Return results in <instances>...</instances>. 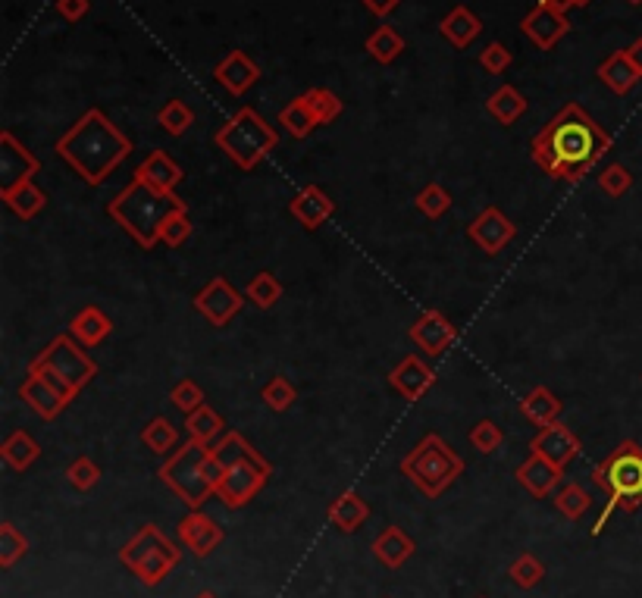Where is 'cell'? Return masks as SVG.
Segmentation results:
<instances>
[{
  "label": "cell",
  "instance_id": "6da1fadb",
  "mask_svg": "<svg viewBox=\"0 0 642 598\" xmlns=\"http://www.w3.org/2000/svg\"><path fill=\"white\" fill-rule=\"evenodd\" d=\"M608 151L611 135L580 104L561 107L536 132L530 145V154L542 166V173L561 182H580Z\"/></svg>",
  "mask_w": 642,
  "mask_h": 598
},
{
  "label": "cell",
  "instance_id": "7a4b0ae2",
  "mask_svg": "<svg viewBox=\"0 0 642 598\" xmlns=\"http://www.w3.org/2000/svg\"><path fill=\"white\" fill-rule=\"evenodd\" d=\"M57 154L88 185H101L132 154V138H126L120 126H113L107 113L88 110L76 126L60 135Z\"/></svg>",
  "mask_w": 642,
  "mask_h": 598
},
{
  "label": "cell",
  "instance_id": "3957f363",
  "mask_svg": "<svg viewBox=\"0 0 642 598\" xmlns=\"http://www.w3.org/2000/svg\"><path fill=\"white\" fill-rule=\"evenodd\" d=\"M107 213L116 226H123L141 248L160 245L163 226L170 223L176 213H188V204L176 191H157L141 179H132L120 195L107 204Z\"/></svg>",
  "mask_w": 642,
  "mask_h": 598
},
{
  "label": "cell",
  "instance_id": "277c9868",
  "mask_svg": "<svg viewBox=\"0 0 642 598\" xmlns=\"http://www.w3.org/2000/svg\"><path fill=\"white\" fill-rule=\"evenodd\" d=\"M220 476H223V467L213 461L210 445H204L198 439L182 442L160 467L163 486L170 489L179 501H185L192 511H201L204 501L210 495H217Z\"/></svg>",
  "mask_w": 642,
  "mask_h": 598
},
{
  "label": "cell",
  "instance_id": "5b68a950",
  "mask_svg": "<svg viewBox=\"0 0 642 598\" xmlns=\"http://www.w3.org/2000/svg\"><path fill=\"white\" fill-rule=\"evenodd\" d=\"M592 486L608 492V505L592 526V536H599L617 508L633 514L642 505V445L633 439L617 445L602 464L592 467Z\"/></svg>",
  "mask_w": 642,
  "mask_h": 598
},
{
  "label": "cell",
  "instance_id": "8992f818",
  "mask_svg": "<svg viewBox=\"0 0 642 598\" xmlns=\"http://www.w3.org/2000/svg\"><path fill=\"white\" fill-rule=\"evenodd\" d=\"M213 141L239 170H254L276 151L279 135L257 110L242 107L226 119V126L217 129Z\"/></svg>",
  "mask_w": 642,
  "mask_h": 598
},
{
  "label": "cell",
  "instance_id": "52a82bcc",
  "mask_svg": "<svg viewBox=\"0 0 642 598\" xmlns=\"http://www.w3.org/2000/svg\"><path fill=\"white\" fill-rule=\"evenodd\" d=\"M401 473L408 476L426 498H439L464 473V458L455 448H448L442 436L430 433L401 461Z\"/></svg>",
  "mask_w": 642,
  "mask_h": 598
},
{
  "label": "cell",
  "instance_id": "ba28073f",
  "mask_svg": "<svg viewBox=\"0 0 642 598\" xmlns=\"http://www.w3.org/2000/svg\"><path fill=\"white\" fill-rule=\"evenodd\" d=\"M29 373L44 376L66 401H76V395L94 379V373H98V364L69 336H57L29 364Z\"/></svg>",
  "mask_w": 642,
  "mask_h": 598
},
{
  "label": "cell",
  "instance_id": "9c48e42d",
  "mask_svg": "<svg viewBox=\"0 0 642 598\" xmlns=\"http://www.w3.org/2000/svg\"><path fill=\"white\" fill-rule=\"evenodd\" d=\"M120 564L129 567L145 586H160L170 577V570L179 564V548L166 539L157 526H141L120 548Z\"/></svg>",
  "mask_w": 642,
  "mask_h": 598
},
{
  "label": "cell",
  "instance_id": "30bf717a",
  "mask_svg": "<svg viewBox=\"0 0 642 598\" xmlns=\"http://www.w3.org/2000/svg\"><path fill=\"white\" fill-rule=\"evenodd\" d=\"M270 480V461H242L229 470H223L220 483H217V498L226 508H245L248 501L267 486Z\"/></svg>",
  "mask_w": 642,
  "mask_h": 598
},
{
  "label": "cell",
  "instance_id": "8fae6325",
  "mask_svg": "<svg viewBox=\"0 0 642 598\" xmlns=\"http://www.w3.org/2000/svg\"><path fill=\"white\" fill-rule=\"evenodd\" d=\"M38 170L41 160L26 145H19L13 132H0V195H10L13 188L32 182Z\"/></svg>",
  "mask_w": 642,
  "mask_h": 598
},
{
  "label": "cell",
  "instance_id": "7c38bea8",
  "mask_svg": "<svg viewBox=\"0 0 642 598\" xmlns=\"http://www.w3.org/2000/svg\"><path fill=\"white\" fill-rule=\"evenodd\" d=\"M242 307H245L242 292L223 276H213L204 289L195 295V310L210 326H226L232 317H239Z\"/></svg>",
  "mask_w": 642,
  "mask_h": 598
},
{
  "label": "cell",
  "instance_id": "4fadbf2b",
  "mask_svg": "<svg viewBox=\"0 0 642 598\" xmlns=\"http://www.w3.org/2000/svg\"><path fill=\"white\" fill-rule=\"evenodd\" d=\"M514 235H517V226L498 207H486L480 217L467 226V238L486 254H498L502 248H508L514 242Z\"/></svg>",
  "mask_w": 642,
  "mask_h": 598
},
{
  "label": "cell",
  "instance_id": "5bb4252c",
  "mask_svg": "<svg viewBox=\"0 0 642 598\" xmlns=\"http://www.w3.org/2000/svg\"><path fill=\"white\" fill-rule=\"evenodd\" d=\"M533 454H542L545 461H552L555 467H567L570 461L580 454V439L570 426H564L561 420L552 426H542L539 433L530 442Z\"/></svg>",
  "mask_w": 642,
  "mask_h": 598
},
{
  "label": "cell",
  "instance_id": "9a60e30c",
  "mask_svg": "<svg viewBox=\"0 0 642 598\" xmlns=\"http://www.w3.org/2000/svg\"><path fill=\"white\" fill-rule=\"evenodd\" d=\"M455 339H458V329L451 326V320L442 314V310H423L417 323L411 326V342L430 357L445 354Z\"/></svg>",
  "mask_w": 642,
  "mask_h": 598
},
{
  "label": "cell",
  "instance_id": "2e32d148",
  "mask_svg": "<svg viewBox=\"0 0 642 598\" xmlns=\"http://www.w3.org/2000/svg\"><path fill=\"white\" fill-rule=\"evenodd\" d=\"M179 539L192 555L207 558L223 542V526L204 511H188L179 520Z\"/></svg>",
  "mask_w": 642,
  "mask_h": 598
},
{
  "label": "cell",
  "instance_id": "e0dca14e",
  "mask_svg": "<svg viewBox=\"0 0 642 598\" xmlns=\"http://www.w3.org/2000/svg\"><path fill=\"white\" fill-rule=\"evenodd\" d=\"M570 29V22L561 10H552V7H545L539 4L530 16H523L520 22V32L527 35L539 51H552V47L567 35Z\"/></svg>",
  "mask_w": 642,
  "mask_h": 598
},
{
  "label": "cell",
  "instance_id": "ac0fdd59",
  "mask_svg": "<svg viewBox=\"0 0 642 598\" xmlns=\"http://www.w3.org/2000/svg\"><path fill=\"white\" fill-rule=\"evenodd\" d=\"M389 386L401 395V398H408V401H420L426 392H430L436 386V373L433 367H426L417 354H408L401 364L392 367L389 373Z\"/></svg>",
  "mask_w": 642,
  "mask_h": 598
},
{
  "label": "cell",
  "instance_id": "d6986e66",
  "mask_svg": "<svg viewBox=\"0 0 642 598\" xmlns=\"http://www.w3.org/2000/svg\"><path fill=\"white\" fill-rule=\"evenodd\" d=\"M514 476H517V483L527 489L533 498H549L558 489V483L564 480V467H555L552 461H545L542 454L530 451V458L517 467Z\"/></svg>",
  "mask_w": 642,
  "mask_h": 598
},
{
  "label": "cell",
  "instance_id": "ffe728a7",
  "mask_svg": "<svg viewBox=\"0 0 642 598\" xmlns=\"http://www.w3.org/2000/svg\"><path fill=\"white\" fill-rule=\"evenodd\" d=\"M19 398L29 404V408L41 417V420H57L66 411V398L38 373H29L19 386Z\"/></svg>",
  "mask_w": 642,
  "mask_h": 598
},
{
  "label": "cell",
  "instance_id": "44dd1931",
  "mask_svg": "<svg viewBox=\"0 0 642 598\" xmlns=\"http://www.w3.org/2000/svg\"><path fill=\"white\" fill-rule=\"evenodd\" d=\"M332 210H336V204H332V198L326 195L323 188H317V185L301 188L298 195L289 201V213L304 229H311V232L320 229L332 217Z\"/></svg>",
  "mask_w": 642,
  "mask_h": 598
},
{
  "label": "cell",
  "instance_id": "7402d4cb",
  "mask_svg": "<svg viewBox=\"0 0 642 598\" xmlns=\"http://www.w3.org/2000/svg\"><path fill=\"white\" fill-rule=\"evenodd\" d=\"M213 76H217V82L229 91V94H245L257 79H260V66L242 54V51H232L223 63H217V69H213Z\"/></svg>",
  "mask_w": 642,
  "mask_h": 598
},
{
  "label": "cell",
  "instance_id": "603a6c76",
  "mask_svg": "<svg viewBox=\"0 0 642 598\" xmlns=\"http://www.w3.org/2000/svg\"><path fill=\"white\" fill-rule=\"evenodd\" d=\"M135 179H141V182L157 188V191H176V185L185 179V173L166 151H151L145 160L138 163Z\"/></svg>",
  "mask_w": 642,
  "mask_h": 598
},
{
  "label": "cell",
  "instance_id": "cb8c5ba5",
  "mask_svg": "<svg viewBox=\"0 0 642 598\" xmlns=\"http://www.w3.org/2000/svg\"><path fill=\"white\" fill-rule=\"evenodd\" d=\"M414 552H417V545L408 533L401 530V526H386V530L373 539V555L389 570H398L401 564H408Z\"/></svg>",
  "mask_w": 642,
  "mask_h": 598
},
{
  "label": "cell",
  "instance_id": "d4e9b609",
  "mask_svg": "<svg viewBox=\"0 0 642 598\" xmlns=\"http://www.w3.org/2000/svg\"><path fill=\"white\" fill-rule=\"evenodd\" d=\"M69 332L76 336V342H82L85 348H98L110 332H113V320L104 314L101 307H82L79 314L73 317V323H69Z\"/></svg>",
  "mask_w": 642,
  "mask_h": 598
},
{
  "label": "cell",
  "instance_id": "484cf974",
  "mask_svg": "<svg viewBox=\"0 0 642 598\" xmlns=\"http://www.w3.org/2000/svg\"><path fill=\"white\" fill-rule=\"evenodd\" d=\"M370 517V508H367V501L358 495V492H342L336 501L329 505V523L336 526V530L342 533H354V530H361V526L367 523Z\"/></svg>",
  "mask_w": 642,
  "mask_h": 598
},
{
  "label": "cell",
  "instance_id": "4316f807",
  "mask_svg": "<svg viewBox=\"0 0 642 598\" xmlns=\"http://www.w3.org/2000/svg\"><path fill=\"white\" fill-rule=\"evenodd\" d=\"M561 411H564V401L552 389H545V386H536L527 398L520 401V414L527 417L530 423H536V426L558 423Z\"/></svg>",
  "mask_w": 642,
  "mask_h": 598
},
{
  "label": "cell",
  "instance_id": "83f0119b",
  "mask_svg": "<svg viewBox=\"0 0 642 598\" xmlns=\"http://www.w3.org/2000/svg\"><path fill=\"white\" fill-rule=\"evenodd\" d=\"M439 32H442V38H445L451 47H458V51H464V47L483 32V22H480V16H473L467 7H455V10H451V13L442 19Z\"/></svg>",
  "mask_w": 642,
  "mask_h": 598
},
{
  "label": "cell",
  "instance_id": "f1b7e54d",
  "mask_svg": "<svg viewBox=\"0 0 642 598\" xmlns=\"http://www.w3.org/2000/svg\"><path fill=\"white\" fill-rule=\"evenodd\" d=\"M210 451H213V461H217L223 470L242 464V461H260V458H264V454H260L242 433H235V429H229L226 436H220L217 445H210Z\"/></svg>",
  "mask_w": 642,
  "mask_h": 598
},
{
  "label": "cell",
  "instance_id": "f546056e",
  "mask_svg": "<svg viewBox=\"0 0 642 598\" xmlns=\"http://www.w3.org/2000/svg\"><path fill=\"white\" fill-rule=\"evenodd\" d=\"M486 110L489 116L495 119V123H502V126H514L517 119L527 113V98L514 88V85H502L498 91L489 94V101H486Z\"/></svg>",
  "mask_w": 642,
  "mask_h": 598
},
{
  "label": "cell",
  "instance_id": "4dcf8cb0",
  "mask_svg": "<svg viewBox=\"0 0 642 598\" xmlns=\"http://www.w3.org/2000/svg\"><path fill=\"white\" fill-rule=\"evenodd\" d=\"M599 79L614 91V94H627L642 76L636 73V66L630 63V57H627V51H617V54H611L608 60H602V66H599Z\"/></svg>",
  "mask_w": 642,
  "mask_h": 598
},
{
  "label": "cell",
  "instance_id": "1f68e13d",
  "mask_svg": "<svg viewBox=\"0 0 642 598\" xmlns=\"http://www.w3.org/2000/svg\"><path fill=\"white\" fill-rule=\"evenodd\" d=\"M0 458H4L13 470H29L41 458V445L26 433V429H16L7 436V442L0 445Z\"/></svg>",
  "mask_w": 642,
  "mask_h": 598
},
{
  "label": "cell",
  "instance_id": "d6a6232c",
  "mask_svg": "<svg viewBox=\"0 0 642 598\" xmlns=\"http://www.w3.org/2000/svg\"><path fill=\"white\" fill-rule=\"evenodd\" d=\"M279 126L289 129L292 138H307L311 135L320 123H317V116L311 110V104H307V98L301 94V98H295L292 104H285L282 113H279Z\"/></svg>",
  "mask_w": 642,
  "mask_h": 598
},
{
  "label": "cell",
  "instance_id": "836d02e7",
  "mask_svg": "<svg viewBox=\"0 0 642 598\" xmlns=\"http://www.w3.org/2000/svg\"><path fill=\"white\" fill-rule=\"evenodd\" d=\"M0 198H4V204L16 213L19 220H35L38 213L44 210V204H47L44 191H41L35 182L19 185V188H13V191H10V195H0Z\"/></svg>",
  "mask_w": 642,
  "mask_h": 598
},
{
  "label": "cell",
  "instance_id": "e575fe53",
  "mask_svg": "<svg viewBox=\"0 0 642 598\" xmlns=\"http://www.w3.org/2000/svg\"><path fill=\"white\" fill-rule=\"evenodd\" d=\"M223 417L210 408V404H204V408H198L195 414H188V420H185V429H188V439H198V442H204V445H210V442H217L220 436H223Z\"/></svg>",
  "mask_w": 642,
  "mask_h": 598
},
{
  "label": "cell",
  "instance_id": "d590c367",
  "mask_svg": "<svg viewBox=\"0 0 642 598\" xmlns=\"http://www.w3.org/2000/svg\"><path fill=\"white\" fill-rule=\"evenodd\" d=\"M141 442H145L154 454H170L176 451L182 442H179V429L166 420V417H154L145 423V429H141Z\"/></svg>",
  "mask_w": 642,
  "mask_h": 598
},
{
  "label": "cell",
  "instance_id": "8d00e7d4",
  "mask_svg": "<svg viewBox=\"0 0 642 598\" xmlns=\"http://www.w3.org/2000/svg\"><path fill=\"white\" fill-rule=\"evenodd\" d=\"M404 51V38L392 29V26H379L370 38H367V54L376 63H392L398 60Z\"/></svg>",
  "mask_w": 642,
  "mask_h": 598
},
{
  "label": "cell",
  "instance_id": "74e56055",
  "mask_svg": "<svg viewBox=\"0 0 642 598\" xmlns=\"http://www.w3.org/2000/svg\"><path fill=\"white\" fill-rule=\"evenodd\" d=\"M157 123L163 126V132L166 135H185L188 132V126L195 123V113H192V107H188L185 101H179V98H173V101H166L163 107H160V113H157Z\"/></svg>",
  "mask_w": 642,
  "mask_h": 598
},
{
  "label": "cell",
  "instance_id": "f35d334b",
  "mask_svg": "<svg viewBox=\"0 0 642 598\" xmlns=\"http://www.w3.org/2000/svg\"><path fill=\"white\" fill-rule=\"evenodd\" d=\"M589 505H592V495H589L583 486H577V483H564L561 492L555 495V508H558L567 520H580V517L589 511Z\"/></svg>",
  "mask_w": 642,
  "mask_h": 598
},
{
  "label": "cell",
  "instance_id": "ab89813d",
  "mask_svg": "<svg viewBox=\"0 0 642 598\" xmlns=\"http://www.w3.org/2000/svg\"><path fill=\"white\" fill-rule=\"evenodd\" d=\"M508 577L517 589H536L545 577V564L536 555H520L511 561L508 567Z\"/></svg>",
  "mask_w": 642,
  "mask_h": 598
},
{
  "label": "cell",
  "instance_id": "60d3db41",
  "mask_svg": "<svg viewBox=\"0 0 642 598\" xmlns=\"http://www.w3.org/2000/svg\"><path fill=\"white\" fill-rule=\"evenodd\" d=\"M245 298L251 301V304H257V307H273L279 298H282V282L273 276V273H257L251 282H248V289H245Z\"/></svg>",
  "mask_w": 642,
  "mask_h": 598
},
{
  "label": "cell",
  "instance_id": "b9f144b4",
  "mask_svg": "<svg viewBox=\"0 0 642 598\" xmlns=\"http://www.w3.org/2000/svg\"><path fill=\"white\" fill-rule=\"evenodd\" d=\"M29 539L22 536L13 523H0V567L10 570L19 558H26Z\"/></svg>",
  "mask_w": 642,
  "mask_h": 598
},
{
  "label": "cell",
  "instance_id": "7bdbcfd3",
  "mask_svg": "<svg viewBox=\"0 0 642 598\" xmlns=\"http://www.w3.org/2000/svg\"><path fill=\"white\" fill-rule=\"evenodd\" d=\"M304 98H307V104H311V110H314V116H317L320 126L336 123V119L342 116L339 94H332V91H326V88H311V91H304Z\"/></svg>",
  "mask_w": 642,
  "mask_h": 598
},
{
  "label": "cell",
  "instance_id": "ee69618b",
  "mask_svg": "<svg viewBox=\"0 0 642 598\" xmlns=\"http://www.w3.org/2000/svg\"><path fill=\"white\" fill-rule=\"evenodd\" d=\"M264 401H267V408L270 411H276V414H282V411H289L292 404H295V398H298V389L289 382V376H273L267 386H264Z\"/></svg>",
  "mask_w": 642,
  "mask_h": 598
},
{
  "label": "cell",
  "instance_id": "f6af8a7d",
  "mask_svg": "<svg viewBox=\"0 0 642 598\" xmlns=\"http://www.w3.org/2000/svg\"><path fill=\"white\" fill-rule=\"evenodd\" d=\"M448 207H451V195H448L442 185H436V182H430L417 195V210L423 213L426 220H439L442 213H448Z\"/></svg>",
  "mask_w": 642,
  "mask_h": 598
},
{
  "label": "cell",
  "instance_id": "bcb514c9",
  "mask_svg": "<svg viewBox=\"0 0 642 598\" xmlns=\"http://www.w3.org/2000/svg\"><path fill=\"white\" fill-rule=\"evenodd\" d=\"M599 188L605 191L608 198H624L627 191L633 188V176H630L627 166L611 163V166H605V170L599 173Z\"/></svg>",
  "mask_w": 642,
  "mask_h": 598
},
{
  "label": "cell",
  "instance_id": "7dc6e473",
  "mask_svg": "<svg viewBox=\"0 0 642 598\" xmlns=\"http://www.w3.org/2000/svg\"><path fill=\"white\" fill-rule=\"evenodd\" d=\"M502 442H505L502 426L492 423V420H480L477 426L470 429V445L477 448L480 454H495L498 448H502Z\"/></svg>",
  "mask_w": 642,
  "mask_h": 598
},
{
  "label": "cell",
  "instance_id": "c3c4849f",
  "mask_svg": "<svg viewBox=\"0 0 642 598\" xmlns=\"http://www.w3.org/2000/svg\"><path fill=\"white\" fill-rule=\"evenodd\" d=\"M66 480H69V486H73L76 492H88V489L98 486L101 470H98V464H94L91 458H76L73 464H69V470H66Z\"/></svg>",
  "mask_w": 642,
  "mask_h": 598
},
{
  "label": "cell",
  "instance_id": "681fc988",
  "mask_svg": "<svg viewBox=\"0 0 642 598\" xmlns=\"http://www.w3.org/2000/svg\"><path fill=\"white\" fill-rule=\"evenodd\" d=\"M170 401L176 404L179 411H185V414H195L198 408H204V392H201V386L195 379H182V382H176L173 386V392H170Z\"/></svg>",
  "mask_w": 642,
  "mask_h": 598
},
{
  "label": "cell",
  "instance_id": "f907efd6",
  "mask_svg": "<svg viewBox=\"0 0 642 598\" xmlns=\"http://www.w3.org/2000/svg\"><path fill=\"white\" fill-rule=\"evenodd\" d=\"M188 238H192V220H188V213H176V217L163 226V235L160 242L166 248H182Z\"/></svg>",
  "mask_w": 642,
  "mask_h": 598
},
{
  "label": "cell",
  "instance_id": "816d5d0a",
  "mask_svg": "<svg viewBox=\"0 0 642 598\" xmlns=\"http://www.w3.org/2000/svg\"><path fill=\"white\" fill-rule=\"evenodd\" d=\"M480 66L486 69V73H492V76H502L505 69L511 66V51H508L505 44L492 41V44H486V51L480 54Z\"/></svg>",
  "mask_w": 642,
  "mask_h": 598
},
{
  "label": "cell",
  "instance_id": "f5cc1de1",
  "mask_svg": "<svg viewBox=\"0 0 642 598\" xmlns=\"http://www.w3.org/2000/svg\"><path fill=\"white\" fill-rule=\"evenodd\" d=\"M57 13L66 22H79L88 13V0H57Z\"/></svg>",
  "mask_w": 642,
  "mask_h": 598
},
{
  "label": "cell",
  "instance_id": "db71d44e",
  "mask_svg": "<svg viewBox=\"0 0 642 598\" xmlns=\"http://www.w3.org/2000/svg\"><path fill=\"white\" fill-rule=\"evenodd\" d=\"M364 7L376 16H389L398 7V0H364Z\"/></svg>",
  "mask_w": 642,
  "mask_h": 598
},
{
  "label": "cell",
  "instance_id": "11a10c76",
  "mask_svg": "<svg viewBox=\"0 0 642 598\" xmlns=\"http://www.w3.org/2000/svg\"><path fill=\"white\" fill-rule=\"evenodd\" d=\"M539 4L552 7V10H561V13H567L570 7H586L589 0H539Z\"/></svg>",
  "mask_w": 642,
  "mask_h": 598
},
{
  "label": "cell",
  "instance_id": "9f6ffc18",
  "mask_svg": "<svg viewBox=\"0 0 642 598\" xmlns=\"http://www.w3.org/2000/svg\"><path fill=\"white\" fill-rule=\"evenodd\" d=\"M627 57H630V63L636 66V73L642 76V38H636V41L627 47Z\"/></svg>",
  "mask_w": 642,
  "mask_h": 598
},
{
  "label": "cell",
  "instance_id": "6f0895ef",
  "mask_svg": "<svg viewBox=\"0 0 642 598\" xmlns=\"http://www.w3.org/2000/svg\"><path fill=\"white\" fill-rule=\"evenodd\" d=\"M195 598H220V595H217V592H210V589H204V592H198Z\"/></svg>",
  "mask_w": 642,
  "mask_h": 598
},
{
  "label": "cell",
  "instance_id": "680465c9",
  "mask_svg": "<svg viewBox=\"0 0 642 598\" xmlns=\"http://www.w3.org/2000/svg\"><path fill=\"white\" fill-rule=\"evenodd\" d=\"M627 4H633V7H639V4H642V0H627Z\"/></svg>",
  "mask_w": 642,
  "mask_h": 598
},
{
  "label": "cell",
  "instance_id": "91938a15",
  "mask_svg": "<svg viewBox=\"0 0 642 598\" xmlns=\"http://www.w3.org/2000/svg\"><path fill=\"white\" fill-rule=\"evenodd\" d=\"M480 598H483V595H480Z\"/></svg>",
  "mask_w": 642,
  "mask_h": 598
}]
</instances>
